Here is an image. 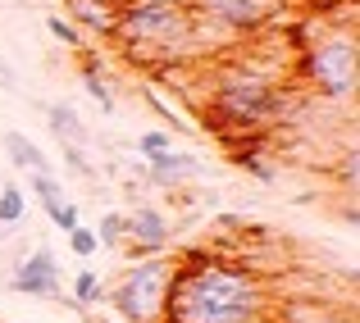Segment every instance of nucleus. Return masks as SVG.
Returning <instances> with one entry per match:
<instances>
[{
	"instance_id": "1",
	"label": "nucleus",
	"mask_w": 360,
	"mask_h": 323,
	"mask_svg": "<svg viewBox=\"0 0 360 323\" xmlns=\"http://www.w3.org/2000/svg\"><path fill=\"white\" fill-rule=\"evenodd\" d=\"M264 310V291L255 273L238 264H192L174 273L169 287V323H255Z\"/></svg>"
},
{
	"instance_id": "2",
	"label": "nucleus",
	"mask_w": 360,
	"mask_h": 323,
	"mask_svg": "<svg viewBox=\"0 0 360 323\" xmlns=\"http://www.w3.org/2000/svg\"><path fill=\"white\" fill-rule=\"evenodd\" d=\"M123 46L146 55H174L192 41V14L174 0H123L115 9V27Z\"/></svg>"
},
{
	"instance_id": "3",
	"label": "nucleus",
	"mask_w": 360,
	"mask_h": 323,
	"mask_svg": "<svg viewBox=\"0 0 360 323\" xmlns=\"http://www.w3.org/2000/svg\"><path fill=\"white\" fill-rule=\"evenodd\" d=\"M174 264L169 260H132L128 273L119 278L115 305L123 310L128 323H165V305H169V287H174Z\"/></svg>"
},
{
	"instance_id": "4",
	"label": "nucleus",
	"mask_w": 360,
	"mask_h": 323,
	"mask_svg": "<svg viewBox=\"0 0 360 323\" xmlns=\"http://www.w3.org/2000/svg\"><path fill=\"white\" fill-rule=\"evenodd\" d=\"M306 73L324 96H352L356 91V37L338 32L306 51Z\"/></svg>"
},
{
	"instance_id": "5",
	"label": "nucleus",
	"mask_w": 360,
	"mask_h": 323,
	"mask_svg": "<svg viewBox=\"0 0 360 323\" xmlns=\"http://www.w3.org/2000/svg\"><path fill=\"white\" fill-rule=\"evenodd\" d=\"M274 105H278V91L269 82H255V78H238L219 91V110L233 123H260L274 114Z\"/></svg>"
},
{
	"instance_id": "6",
	"label": "nucleus",
	"mask_w": 360,
	"mask_h": 323,
	"mask_svg": "<svg viewBox=\"0 0 360 323\" xmlns=\"http://www.w3.org/2000/svg\"><path fill=\"white\" fill-rule=\"evenodd\" d=\"M51 132H55V141L64 146V159H69L73 173L91 178V164H87V128H82L78 110H73V105H51Z\"/></svg>"
},
{
	"instance_id": "7",
	"label": "nucleus",
	"mask_w": 360,
	"mask_h": 323,
	"mask_svg": "<svg viewBox=\"0 0 360 323\" xmlns=\"http://www.w3.org/2000/svg\"><path fill=\"white\" fill-rule=\"evenodd\" d=\"M14 291L23 296H60V264H55L51 251H32L23 264L14 269Z\"/></svg>"
},
{
	"instance_id": "8",
	"label": "nucleus",
	"mask_w": 360,
	"mask_h": 323,
	"mask_svg": "<svg viewBox=\"0 0 360 323\" xmlns=\"http://www.w3.org/2000/svg\"><path fill=\"white\" fill-rule=\"evenodd\" d=\"M123 232L137 242L132 260H141L146 251H165V246H169V218L160 210H150V205H137L132 214H123Z\"/></svg>"
},
{
	"instance_id": "9",
	"label": "nucleus",
	"mask_w": 360,
	"mask_h": 323,
	"mask_svg": "<svg viewBox=\"0 0 360 323\" xmlns=\"http://www.w3.org/2000/svg\"><path fill=\"white\" fill-rule=\"evenodd\" d=\"M205 23H224V27H255L264 18L260 0H196Z\"/></svg>"
},
{
	"instance_id": "10",
	"label": "nucleus",
	"mask_w": 360,
	"mask_h": 323,
	"mask_svg": "<svg viewBox=\"0 0 360 323\" xmlns=\"http://www.w3.org/2000/svg\"><path fill=\"white\" fill-rule=\"evenodd\" d=\"M196 173H201V159L178 155V150H165V155H155L146 164V178L155 187H178V183H187V178H196Z\"/></svg>"
},
{
	"instance_id": "11",
	"label": "nucleus",
	"mask_w": 360,
	"mask_h": 323,
	"mask_svg": "<svg viewBox=\"0 0 360 323\" xmlns=\"http://www.w3.org/2000/svg\"><path fill=\"white\" fill-rule=\"evenodd\" d=\"M69 9L91 32H110V27H115V0H69Z\"/></svg>"
},
{
	"instance_id": "12",
	"label": "nucleus",
	"mask_w": 360,
	"mask_h": 323,
	"mask_svg": "<svg viewBox=\"0 0 360 323\" xmlns=\"http://www.w3.org/2000/svg\"><path fill=\"white\" fill-rule=\"evenodd\" d=\"M5 150H9V159H14L18 169H27V173H51L46 155H41V150H37L27 137H23V132H5Z\"/></svg>"
},
{
	"instance_id": "13",
	"label": "nucleus",
	"mask_w": 360,
	"mask_h": 323,
	"mask_svg": "<svg viewBox=\"0 0 360 323\" xmlns=\"http://www.w3.org/2000/svg\"><path fill=\"white\" fill-rule=\"evenodd\" d=\"M23 210H27L23 187H18V183H5V187H0V223H18Z\"/></svg>"
},
{
	"instance_id": "14",
	"label": "nucleus",
	"mask_w": 360,
	"mask_h": 323,
	"mask_svg": "<svg viewBox=\"0 0 360 323\" xmlns=\"http://www.w3.org/2000/svg\"><path fill=\"white\" fill-rule=\"evenodd\" d=\"M32 192L41 196V205H46V214H55L64 205V192H60V183H55L51 173H32Z\"/></svg>"
},
{
	"instance_id": "15",
	"label": "nucleus",
	"mask_w": 360,
	"mask_h": 323,
	"mask_svg": "<svg viewBox=\"0 0 360 323\" xmlns=\"http://www.w3.org/2000/svg\"><path fill=\"white\" fill-rule=\"evenodd\" d=\"M69 246H73V255H82V260H87V255H96L101 251V242H96V232H91V228H69Z\"/></svg>"
},
{
	"instance_id": "16",
	"label": "nucleus",
	"mask_w": 360,
	"mask_h": 323,
	"mask_svg": "<svg viewBox=\"0 0 360 323\" xmlns=\"http://www.w3.org/2000/svg\"><path fill=\"white\" fill-rule=\"evenodd\" d=\"M73 301L78 305H91V301H101V282H96V273H78V282H73Z\"/></svg>"
},
{
	"instance_id": "17",
	"label": "nucleus",
	"mask_w": 360,
	"mask_h": 323,
	"mask_svg": "<svg viewBox=\"0 0 360 323\" xmlns=\"http://www.w3.org/2000/svg\"><path fill=\"white\" fill-rule=\"evenodd\" d=\"M96 242H101V246H119V242H123V214H105V218H101Z\"/></svg>"
},
{
	"instance_id": "18",
	"label": "nucleus",
	"mask_w": 360,
	"mask_h": 323,
	"mask_svg": "<svg viewBox=\"0 0 360 323\" xmlns=\"http://www.w3.org/2000/svg\"><path fill=\"white\" fill-rule=\"evenodd\" d=\"M46 32H51L55 41H64V46H78L82 41V32L69 23V18H46Z\"/></svg>"
},
{
	"instance_id": "19",
	"label": "nucleus",
	"mask_w": 360,
	"mask_h": 323,
	"mask_svg": "<svg viewBox=\"0 0 360 323\" xmlns=\"http://www.w3.org/2000/svg\"><path fill=\"white\" fill-rule=\"evenodd\" d=\"M137 146H141V155H146V159H155V155H165V150H169V132L150 128V132H141Z\"/></svg>"
},
{
	"instance_id": "20",
	"label": "nucleus",
	"mask_w": 360,
	"mask_h": 323,
	"mask_svg": "<svg viewBox=\"0 0 360 323\" xmlns=\"http://www.w3.org/2000/svg\"><path fill=\"white\" fill-rule=\"evenodd\" d=\"M51 218H55V228H64V232H69V228H78V205H69V201H64V205H60V210H55Z\"/></svg>"
},
{
	"instance_id": "21",
	"label": "nucleus",
	"mask_w": 360,
	"mask_h": 323,
	"mask_svg": "<svg viewBox=\"0 0 360 323\" xmlns=\"http://www.w3.org/2000/svg\"><path fill=\"white\" fill-rule=\"evenodd\" d=\"M238 164L246 169V173H255V178H260V183H274V169H264V164H260V159H255V155H242Z\"/></svg>"
},
{
	"instance_id": "22",
	"label": "nucleus",
	"mask_w": 360,
	"mask_h": 323,
	"mask_svg": "<svg viewBox=\"0 0 360 323\" xmlns=\"http://www.w3.org/2000/svg\"><path fill=\"white\" fill-rule=\"evenodd\" d=\"M119 5H123V0H119Z\"/></svg>"
}]
</instances>
